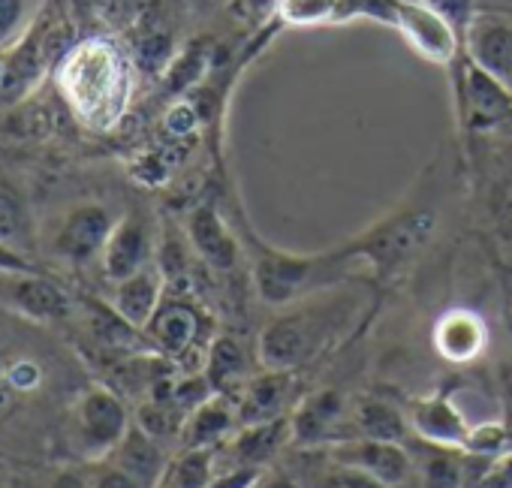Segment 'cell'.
I'll return each instance as SVG.
<instances>
[{"mask_svg":"<svg viewBox=\"0 0 512 488\" xmlns=\"http://www.w3.org/2000/svg\"><path fill=\"white\" fill-rule=\"evenodd\" d=\"M452 166L455 157L449 160L446 151H440L392 208L344 241L347 251L368 266L371 281L392 284L428 254L449 211L455 184Z\"/></svg>","mask_w":512,"mask_h":488,"instance_id":"6da1fadb","label":"cell"},{"mask_svg":"<svg viewBox=\"0 0 512 488\" xmlns=\"http://www.w3.org/2000/svg\"><path fill=\"white\" fill-rule=\"evenodd\" d=\"M368 305V290L353 278L281 308L256 338V362L281 371L311 368L362 326Z\"/></svg>","mask_w":512,"mask_h":488,"instance_id":"7a4b0ae2","label":"cell"},{"mask_svg":"<svg viewBox=\"0 0 512 488\" xmlns=\"http://www.w3.org/2000/svg\"><path fill=\"white\" fill-rule=\"evenodd\" d=\"M136 58L115 37L94 34L73 43L55 64V88L79 127L112 133L136 97Z\"/></svg>","mask_w":512,"mask_h":488,"instance_id":"3957f363","label":"cell"},{"mask_svg":"<svg viewBox=\"0 0 512 488\" xmlns=\"http://www.w3.org/2000/svg\"><path fill=\"white\" fill-rule=\"evenodd\" d=\"M238 235L244 241V257H247V278L250 287L266 308L281 311L287 305H296L314 293H323L329 287H338L344 281H353L356 266H362L347 244H335L320 254H296L284 251L278 244L266 241L256 232L244 214H235Z\"/></svg>","mask_w":512,"mask_h":488,"instance_id":"277c9868","label":"cell"},{"mask_svg":"<svg viewBox=\"0 0 512 488\" xmlns=\"http://www.w3.org/2000/svg\"><path fill=\"white\" fill-rule=\"evenodd\" d=\"M133 419L124 398L103 383H85L67 401L58 425V440L64 455L82 464L103 461L130 431Z\"/></svg>","mask_w":512,"mask_h":488,"instance_id":"5b68a950","label":"cell"},{"mask_svg":"<svg viewBox=\"0 0 512 488\" xmlns=\"http://www.w3.org/2000/svg\"><path fill=\"white\" fill-rule=\"evenodd\" d=\"M52 395V359L28 341L0 338V437L22 428Z\"/></svg>","mask_w":512,"mask_h":488,"instance_id":"8992f818","label":"cell"},{"mask_svg":"<svg viewBox=\"0 0 512 488\" xmlns=\"http://www.w3.org/2000/svg\"><path fill=\"white\" fill-rule=\"evenodd\" d=\"M208 317L187 287H166V296L145 326V344L169 362H184L193 353H208Z\"/></svg>","mask_w":512,"mask_h":488,"instance_id":"52a82bcc","label":"cell"},{"mask_svg":"<svg viewBox=\"0 0 512 488\" xmlns=\"http://www.w3.org/2000/svg\"><path fill=\"white\" fill-rule=\"evenodd\" d=\"M184 238L193 257L214 275H238L241 269H247L238 226L235 220L226 217L223 205H217L214 199H202L187 211Z\"/></svg>","mask_w":512,"mask_h":488,"instance_id":"ba28073f","label":"cell"},{"mask_svg":"<svg viewBox=\"0 0 512 488\" xmlns=\"http://www.w3.org/2000/svg\"><path fill=\"white\" fill-rule=\"evenodd\" d=\"M115 223L118 217L109 211L106 202H97V199L76 202L55 220L49 232V251L70 266H79V269L91 266L94 260L103 257Z\"/></svg>","mask_w":512,"mask_h":488,"instance_id":"9c48e42d","label":"cell"},{"mask_svg":"<svg viewBox=\"0 0 512 488\" xmlns=\"http://www.w3.org/2000/svg\"><path fill=\"white\" fill-rule=\"evenodd\" d=\"M0 308L43 329L76 317V299L46 272L0 275Z\"/></svg>","mask_w":512,"mask_h":488,"instance_id":"30bf717a","label":"cell"},{"mask_svg":"<svg viewBox=\"0 0 512 488\" xmlns=\"http://www.w3.org/2000/svg\"><path fill=\"white\" fill-rule=\"evenodd\" d=\"M293 443L299 449H326L356 437L353 401L341 389H311L290 413Z\"/></svg>","mask_w":512,"mask_h":488,"instance_id":"8fae6325","label":"cell"},{"mask_svg":"<svg viewBox=\"0 0 512 488\" xmlns=\"http://www.w3.org/2000/svg\"><path fill=\"white\" fill-rule=\"evenodd\" d=\"M302 371H281V368H263L256 371L244 389L235 398L238 422L256 425V422H272L284 419L296 410V404L305 398Z\"/></svg>","mask_w":512,"mask_h":488,"instance_id":"7c38bea8","label":"cell"},{"mask_svg":"<svg viewBox=\"0 0 512 488\" xmlns=\"http://www.w3.org/2000/svg\"><path fill=\"white\" fill-rule=\"evenodd\" d=\"M332 461L353 467L377 482H383L386 488H401L416 476L413 467V455L407 449V443H389V440H371V437H350L341 440L335 446L323 449Z\"/></svg>","mask_w":512,"mask_h":488,"instance_id":"4fadbf2b","label":"cell"},{"mask_svg":"<svg viewBox=\"0 0 512 488\" xmlns=\"http://www.w3.org/2000/svg\"><path fill=\"white\" fill-rule=\"evenodd\" d=\"M157 235L151 220L142 211H124L106 241V251L100 257L103 275L109 284H118L148 266H154L157 260Z\"/></svg>","mask_w":512,"mask_h":488,"instance_id":"5bb4252c","label":"cell"},{"mask_svg":"<svg viewBox=\"0 0 512 488\" xmlns=\"http://www.w3.org/2000/svg\"><path fill=\"white\" fill-rule=\"evenodd\" d=\"M404 413L410 422L413 437L437 443V446H455L464 449L470 422L461 413V407L452 401L446 389H437L431 395H416L404 401Z\"/></svg>","mask_w":512,"mask_h":488,"instance_id":"9a60e30c","label":"cell"},{"mask_svg":"<svg viewBox=\"0 0 512 488\" xmlns=\"http://www.w3.org/2000/svg\"><path fill=\"white\" fill-rule=\"evenodd\" d=\"M464 46L467 55L512 94V16L476 13Z\"/></svg>","mask_w":512,"mask_h":488,"instance_id":"2e32d148","label":"cell"},{"mask_svg":"<svg viewBox=\"0 0 512 488\" xmlns=\"http://www.w3.org/2000/svg\"><path fill=\"white\" fill-rule=\"evenodd\" d=\"M431 341H434V353L443 362L470 365L488 347V326H485V320L476 311H470V308H452V311H446V314L437 317L434 332H431Z\"/></svg>","mask_w":512,"mask_h":488,"instance_id":"e0dca14e","label":"cell"},{"mask_svg":"<svg viewBox=\"0 0 512 488\" xmlns=\"http://www.w3.org/2000/svg\"><path fill=\"white\" fill-rule=\"evenodd\" d=\"M287 443H293L290 416L272 419V422H256V425H241L220 446V452H226V467H260V470H266V464Z\"/></svg>","mask_w":512,"mask_h":488,"instance_id":"ac0fdd59","label":"cell"},{"mask_svg":"<svg viewBox=\"0 0 512 488\" xmlns=\"http://www.w3.org/2000/svg\"><path fill=\"white\" fill-rule=\"evenodd\" d=\"M238 428L241 422H238L235 398L214 392L187 413L178 446L181 449H220Z\"/></svg>","mask_w":512,"mask_h":488,"instance_id":"d6986e66","label":"cell"},{"mask_svg":"<svg viewBox=\"0 0 512 488\" xmlns=\"http://www.w3.org/2000/svg\"><path fill=\"white\" fill-rule=\"evenodd\" d=\"M166 296V278L160 272V266H148L118 284H112V299L109 305L139 332H145V326L151 323V317L157 314L160 302Z\"/></svg>","mask_w":512,"mask_h":488,"instance_id":"ffe728a7","label":"cell"},{"mask_svg":"<svg viewBox=\"0 0 512 488\" xmlns=\"http://www.w3.org/2000/svg\"><path fill=\"white\" fill-rule=\"evenodd\" d=\"M202 374H205L211 392L238 398V392L256 371L250 368V350L241 344L238 335H214V341L208 344V353H205Z\"/></svg>","mask_w":512,"mask_h":488,"instance_id":"44dd1931","label":"cell"},{"mask_svg":"<svg viewBox=\"0 0 512 488\" xmlns=\"http://www.w3.org/2000/svg\"><path fill=\"white\" fill-rule=\"evenodd\" d=\"M407 449L413 455V467L422 488H464L470 455L455 446H437L419 437L407 440Z\"/></svg>","mask_w":512,"mask_h":488,"instance_id":"7402d4cb","label":"cell"},{"mask_svg":"<svg viewBox=\"0 0 512 488\" xmlns=\"http://www.w3.org/2000/svg\"><path fill=\"white\" fill-rule=\"evenodd\" d=\"M172 452L166 449L163 440H157L154 434H148L142 425H130V431L124 434V440L115 446V452L106 458L112 464H118L121 470H127L130 476H136L139 482H145L148 488H154L169 464Z\"/></svg>","mask_w":512,"mask_h":488,"instance_id":"603a6c76","label":"cell"},{"mask_svg":"<svg viewBox=\"0 0 512 488\" xmlns=\"http://www.w3.org/2000/svg\"><path fill=\"white\" fill-rule=\"evenodd\" d=\"M353 431L356 437L389 440V443H407L413 437L404 407L374 395L353 401Z\"/></svg>","mask_w":512,"mask_h":488,"instance_id":"cb8c5ba5","label":"cell"},{"mask_svg":"<svg viewBox=\"0 0 512 488\" xmlns=\"http://www.w3.org/2000/svg\"><path fill=\"white\" fill-rule=\"evenodd\" d=\"M482 205H485V223H488L491 238L500 244L506 260H512V160L494 169V175L488 178Z\"/></svg>","mask_w":512,"mask_h":488,"instance_id":"d4e9b609","label":"cell"},{"mask_svg":"<svg viewBox=\"0 0 512 488\" xmlns=\"http://www.w3.org/2000/svg\"><path fill=\"white\" fill-rule=\"evenodd\" d=\"M0 241L13 244L22 254H34L37 248V220L25 199V193L7 181H0Z\"/></svg>","mask_w":512,"mask_h":488,"instance_id":"484cf974","label":"cell"},{"mask_svg":"<svg viewBox=\"0 0 512 488\" xmlns=\"http://www.w3.org/2000/svg\"><path fill=\"white\" fill-rule=\"evenodd\" d=\"M272 19L293 31L347 25V0H275Z\"/></svg>","mask_w":512,"mask_h":488,"instance_id":"4316f807","label":"cell"},{"mask_svg":"<svg viewBox=\"0 0 512 488\" xmlns=\"http://www.w3.org/2000/svg\"><path fill=\"white\" fill-rule=\"evenodd\" d=\"M220 470L217 449H178L154 488H205Z\"/></svg>","mask_w":512,"mask_h":488,"instance_id":"83f0119b","label":"cell"},{"mask_svg":"<svg viewBox=\"0 0 512 488\" xmlns=\"http://www.w3.org/2000/svg\"><path fill=\"white\" fill-rule=\"evenodd\" d=\"M509 449H512V425L509 422H476V425H470L464 452L494 461Z\"/></svg>","mask_w":512,"mask_h":488,"instance_id":"f1b7e54d","label":"cell"},{"mask_svg":"<svg viewBox=\"0 0 512 488\" xmlns=\"http://www.w3.org/2000/svg\"><path fill=\"white\" fill-rule=\"evenodd\" d=\"M31 0H0V49L25 34Z\"/></svg>","mask_w":512,"mask_h":488,"instance_id":"f546056e","label":"cell"},{"mask_svg":"<svg viewBox=\"0 0 512 488\" xmlns=\"http://www.w3.org/2000/svg\"><path fill=\"white\" fill-rule=\"evenodd\" d=\"M88 476H91V488H148L145 482H139L136 476H130L127 470H121L106 458L88 464Z\"/></svg>","mask_w":512,"mask_h":488,"instance_id":"4dcf8cb0","label":"cell"},{"mask_svg":"<svg viewBox=\"0 0 512 488\" xmlns=\"http://www.w3.org/2000/svg\"><path fill=\"white\" fill-rule=\"evenodd\" d=\"M226 4L229 0H163L166 13L181 22H208Z\"/></svg>","mask_w":512,"mask_h":488,"instance_id":"1f68e13d","label":"cell"},{"mask_svg":"<svg viewBox=\"0 0 512 488\" xmlns=\"http://www.w3.org/2000/svg\"><path fill=\"white\" fill-rule=\"evenodd\" d=\"M19 272H43L28 254H22L13 244L0 241V275H19Z\"/></svg>","mask_w":512,"mask_h":488,"instance_id":"d6a6232c","label":"cell"},{"mask_svg":"<svg viewBox=\"0 0 512 488\" xmlns=\"http://www.w3.org/2000/svg\"><path fill=\"white\" fill-rule=\"evenodd\" d=\"M43 488H91L88 464L85 467H58Z\"/></svg>","mask_w":512,"mask_h":488,"instance_id":"836d02e7","label":"cell"},{"mask_svg":"<svg viewBox=\"0 0 512 488\" xmlns=\"http://www.w3.org/2000/svg\"><path fill=\"white\" fill-rule=\"evenodd\" d=\"M494 380H497V392H500V401H503L506 416H509V425H512V356H506V359L497 365Z\"/></svg>","mask_w":512,"mask_h":488,"instance_id":"e575fe53","label":"cell"},{"mask_svg":"<svg viewBox=\"0 0 512 488\" xmlns=\"http://www.w3.org/2000/svg\"><path fill=\"white\" fill-rule=\"evenodd\" d=\"M476 13H503V16H512V0H476Z\"/></svg>","mask_w":512,"mask_h":488,"instance_id":"d590c367","label":"cell"},{"mask_svg":"<svg viewBox=\"0 0 512 488\" xmlns=\"http://www.w3.org/2000/svg\"><path fill=\"white\" fill-rule=\"evenodd\" d=\"M503 142H512V136H509V139H503Z\"/></svg>","mask_w":512,"mask_h":488,"instance_id":"8d00e7d4","label":"cell"}]
</instances>
